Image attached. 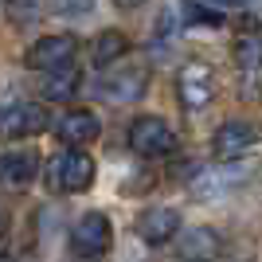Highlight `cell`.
Listing matches in <instances>:
<instances>
[{"instance_id":"cell-12","label":"cell","mask_w":262,"mask_h":262,"mask_svg":"<svg viewBox=\"0 0 262 262\" xmlns=\"http://www.w3.org/2000/svg\"><path fill=\"white\" fill-rule=\"evenodd\" d=\"M176 235H180V231H176ZM176 251L184 254L188 262H208V258H215V251H219V235L211 227H192V231L180 235Z\"/></svg>"},{"instance_id":"cell-18","label":"cell","mask_w":262,"mask_h":262,"mask_svg":"<svg viewBox=\"0 0 262 262\" xmlns=\"http://www.w3.org/2000/svg\"><path fill=\"white\" fill-rule=\"evenodd\" d=\"M94 0H59V12H86Z\"/></svg>"},{"instance_id":"cell-2","label":"cell","mask_w":262,"mask_h":262,"mask_svg":"<svg viewBox=\"0 0 262 262\" xmlns=\"http://www.w3.org/2000/svg\"><path fill=\"white\" fill-rule=\"evenodd\" d=\"M118 63H121V59H118ZM102 71H106V75L98 78V94L110 98V102H118V106H121V102H137L145 94V86H149V67L137 63V59H133V63L125 59L121 67L110 63V67H102Z\"/></svg>"},{"instance_id":"cell-5","label":"cell","mask_w":262,"mask_h":262,"mask_svg":"<svg viewBox=\"0 0 262 262\" xmlns=\"http://www.w3.org/2000/svg\"><path fill=\"white\" fill-rule=\"evenodd\" d=\"M110 243H114V223L102 211H86L71 231V251L78 258H102L110 251Z\"/></svg>"},{"instance_id":"cell-10","label":"cell","mask_w":262,"mask_h":262,"mask_svg":"<svg viewBox=\"0 0 262 262\" xmlns=\"http://www.w3.org/2000/svg\"><path fill=\"white\" fill-rule=\"evenodd\" d=\"M102 133V121L90 110H63L55 118V137L63 145H90Z\"/></svg>"},{"instance_id":"cell-3","label":"cell","mask_w":262,"mask_h":262,"mask_svg":"<svg viewBox=\"0 0 262 262\" xmlns=\"http://www.w3.org/2000/svg\"><path fill=\"white\" fill-rule=\"evenodd\" d=\"M176 98L188 114L204 110L215 98V71H211L204 59H188L180 71H176Z\"/></svg>"},{"instance_id":"cell-7","label":"cell","mask_w":262,"mask_h":262,"mask_svg":"<svg viewBox=\"0 0 262 262\" xmlns=\"http://www.w3.org/2000/svg\"><path fill=\"white\" fill-rule=\"evenodd\" d=\"M78 55V39L71 32L67 35H43V39H35L24 55V63L32 67V71H59V67H71Z\"/></svg>"},{"instance_id":"cell-15","label":"cell","mask_w":262,"mask_h":262,"mask_svg":"<svg viewBox=\"0 0 262 262\" xmlns=\"http://www.w3.org/2000/svg\"><path fill=\"white\" fill-rule=\"evenodd\" d=\"M235 63L243 75H258L262 71V28H247L235 39Z\"/></svg>"},{"instance_id":"cell-11","label":"cell","mask_w":262,"mask_h":262,"mask_svg":"<svg viewBox=\"0 0 262 262\" xmlns=\"http://www.w3.org/2000/svg\"><path fill=\"white\" fill-rule=\"evenodd\" d=\"M35 176H39V153L35 149H8V153H0V184L28 188Z\"/></svg>"},{"instance_id":"cell-22","label":"cell","mask_w":262,"mask_h":262,"mask_svg":"<svg viewBox=\"0 0 262 262\" xmlns=\"http://www.w3.org/2000/svg\"><path fill=\"white\" fill-rule=\"evenodd\" d=\"M0 262H12V258H0Z\"/></svg>"},{"instance_id":"cell-4","label":"cell","mask_w":262,"mask_h":262,"mask_svg":"<svg viewBox=\"0 0 262 262\" xmlns=\"http://www.w3.org/2000/svg\"><path fill=\"white\" fill-rule=\"evenodd\" d=\"M129 149L137 157H172L176 149V133L172 125L157 114H145L129 125Z\"/></svg>"},{"instance_id":"cell-6","label":"cell","mask_w":262,"mask_h":262,"mask_svg":"<svg viewBox=\"0 0 262 262\" xmlns=\"http://www.w3.org/2000/svg\"><path fill=\"white\" fill-rule=\"evenodd\" d=\"M51 121H47V110L39 102H16L0 114V141H24V137H35L43 133Z\"/></svg>"},{"instance_id":"cell-20","label":"cell","mask_w":262,"mask_h":262,"mask_svg":"<svg viewBox=\"0 0 262 262\" xmlns=\"http://www.w3.org/2000/svg\"><path fill=\"white\" fill-rule=\"evenodd\" d=\"M208 4H219V8H227V4H239V0H208Z\"/></svg>"},{"instance_id":"cell-16","label":"cell","mask_w":262,"mask_h":262,"mask_svg":"<svg viewBox=\"0 0 262 262\" xmlns=\"http://www.w3.org/2000/svg\"><path fill=\"white\" fill-rule=\"evenodd\" d=\"M180 8H184V20L196 24V28H219V24H223L219 4H208V0H184Z\"/></svg>"},{"instance_id":"cell-1","label":"cell","mask_w":262,"mask_h":262,"mask_svg":"<svg viewBox=\"0 0 262 262\" xmlns=\"http://www.w3.org/2000/svg\"><path fill=\"white\" fill-rule=\"evenodd\" d=\"M94 184V157L82 153L78 145H67L47 161V188L59 196H78Z\"/></svg>"},{"instance_id":"cell-17","label":"cell","mask_w":262,"mask_h":262,"mask_svg":"<svg viewBox=\"0 0 262 262\" xmlns=\"http://www.w3.org/2000/svg\"><path fill=\"white\" fill-rule=\"evenodd\" d=\"M172 35H176V12H172V8H164L161 16H157L153 39H161V43H164V39H172Z\"/></svg>"},{"instance_id":"cell-9","label":"cell","mask_w":262,"mask_h":262,"mask_svg":"<svg viewBox=\"0 0 262 262\" xmlns=\"http://www.w3.org/2000/svg\"><path fill=\"white\" fill-rule=\"evenodd\" d=\"M137 239L149 243V247H161V243H172L176 231H180V211L176 208H149L137 215Z\"/></svg>"},{"instance_id":"cell-19","label":"cell","mask_w":262,"mask_h":262,"mask_svg":"<svg viewBox=\"0 0 262 262\" xmlns=\"http://www.w3.org/2000/svg\"><path fill=\"white\" fill-rule=\"evenodd\" d=\"M141 0H118V8H137Z\"/></svg>"},{"instance_id":"cell-14","label":"cell","mask_w":262,"mask_h":262,"mask_svg":"<svg viewBox=\"0 0 262 262\" xmlns=\"http://www.w3.org/2000/svg\"><path fill=\"white\" fill-rule=\"evenodd\" d=\"M125 55H129V39L121 32H114V28H110V32H98L90 39V63L98 67V71L110 67V63H118V59H125Z\"/></svg>"},{"instance_id":"cell-13","label":"cell","mask_w":262,"mask_h":262,"mask_svg":"<svg viewBox=\"0 0 262 262\" xmlns=\"http://www.w3.org/2000/svg\"><path fill=\"white\" fill-rule=\"evenodd\" d=\"M78 86H82V78H78L75 63H71V67H59V71H43L39 94H43L47 102H67V98L78 94Z\"/></svg>"},{"instance_id":"cell-8","label":"cell","mask_w":262,"mask_h":262,"mask_svg":"<svg viewBox=\"0 0 262 262\" xmlns=\"http://www.w3.org/2000/svg\"><path fill=\"white\" fill-rule=\"evenodd\" d=\"M258 125L254 121H247V118H231V121H223L215 133H211V153L219 157V161H231V157H243L247 149H254L258 145Z\"/></svg>"},{"instance_id":"cell-21","label":"cell","mask_w":262,"mask_h":262,"mask_svg":"<svg viewBox=\"0 0 262 262\" xmlns=\"http://www.w3.org/2000/svg\"><path fill=\"white\" fill-rule=\"evenodd\" d=\"M4 231H8V215H4V211H0V235H4Z\"/></svg>"}]
</instances>
